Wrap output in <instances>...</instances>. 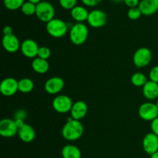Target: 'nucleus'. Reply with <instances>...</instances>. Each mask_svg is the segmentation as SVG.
Returning a JSON list of instances; mask_svg holds the SVG:
<instances>
[{"mask_svg":"<svg viewBox=\"0 0 158 158\" xmlns=\"http://www.w3.org/2000/svg\"><path fill=\"white\" fill-rule=\"evenodd\" d=\"M83 134V126L80 120L73 119L72 117L67 120L62 129V135L66 140H77L82 137Z\"/></svg>","mask_w":158,"mask_h":158,"instance_id":"1","label":"nucleus"},{"mask_svg":"<svg viewBox=\"0 0 158 158\" xmlns=\"http://www.w3.org/2000/svg\"><path fill=\"white\" fill-rule=\"evenodd\" d=\"M88 34L89 31L87 26L83 23H78L71 28L69 32V38L73 44L79 46L83 44L86 41Z\"/></svg>","mask_w":158,"mask_h":158,"instance_id":"2","label":"nucleus"},{"mask_svg":"<svg viewBox=\"0 0 158 158\" xmlns=\"http://www.w3.org/2000/svg\"><path fill=\"white\" fill-rule=\"evenodd\" d=\"M46 31L54 38H62L68 30L67 24L60 19L54 18L46 23Z\"/></svg>","mask_w":158,"mask_h":158,"instance_id":"3","label":"nucleus"},{"mask_svg":"<svg viewBox=\"0 0 158 158\" xmlns=\"http://www.w3.org/2000/svg\"><path fill=\"white\" fill-rule=\"evenodd\" d=\"M35 15L38 19L44 23H47L52 19L55 15V9L52 3L48 1H41L36 4Z\"/></svg>","mask_w":158,"mask_h":158,"instance_id":"4","label":"nucleus"},{"mask_svg":"<svg viewBox=\"0 0 158 158\" xmlns=\"http://www.w3.org/2000/svg\"><path fill=\"white\" fill-rule=\"evenodd\" d=\"M152 60V52L148 48L141 47L139 48L134 52L133 61L136 66L138 68H142L147 66Z\"/></svg>","mask_w":158,"mask_h":158,"instance_id":"5","label":"nucleus"},{"mask_svg":"<svg viewBox=\"0 0 158 158\" xmlns=\"http://www.w3.org/2000/svg\"><path fill=\"white\" fill-rule=\"evenodd\" d=\"M73 105L72 100L66 95L57 96L52 100V107L60 114H66L71 111Z\"/></svg>","mask_w":158,"mask_h":158,"instance_id":"6","label":"nucleus"},{"mask_svg":"<svg viewBox=\"0 0 158 158\" xmlns=\"http://www.w3.org/2000/svg\"><path fill=\"white\" fill-rule=\"evenodd\" d=\"M139 116L147 121H153L158 117V109L153 103H144L139 108Z\"/></svg>","mask_w":158,"mask_h":158,"instance_id":"7","label":"nucleus"},{"mask_svg":"<svg viewBox=\"0 0 158 158\" xmlns=\"http://www.w3.org/2000/svg\"><path fill=\"white\" fill-rule=\"evenodd\" d=\"M107 20L105 12L100 9H94L89 12L87 22L89 26L94 28H100L104 26Z\"/></svg>","mask_w":158,"mask_h":158,"instance_id":"8","label":"nucleus"},{"mask_svg":"<svg viewBox=\"0 0 158 158\" xmlns=\"http://www.w3.org/2000/svg\"><path fill=\"white\" fill-rule=\"evenodd\" d=\"M19 132L15 120L3 119L0 122V134L4 137H12Z\"/></svg>","mask_w":158,"mask_h":158,"instance_id":"9","label":"nucleus"},{"mask_svg":"<svg viewBox=\"0 0 158 158\" xmlns=\"http://www.w3.org/2000/svg\"><path fill=\"white\" fill-rule=\"evenodd\" d=\"M19 90V81L15 79L9 77L2 81L0 85V91L2 94L6 97H11L16 94Z\"/></svg>","mask_w":158,"mask_h":158,"instance_id":"10","label":"nucleus"},{"mask_svg":"<svg viewBox=\"0 0 158 158\" xmlns=\"http://www.w3.org/2000/svg\"><path fill=\"white\" fill-rule=\"evenodd\" d=\"M142 144L145 152L150 155H152L158 151V136L154 133L146 134L143 139Z\"/></svg>","mask_w":158,"mask_h":158,"instance_id":"11","label":"nucleus"},{"mask_svg":"<svg viewBox=\"0 0 158 158\" xmlns=\"http://www.w3.org/2000/svg\"><path fill=\"white\" fill-rule=\"evenodd\" d=\"M64 86V80L61 77H54L46 82L45 89L49 94H57L61 92Z\"/></svg>","mask_w":158,"mask_h":158,"instance_id":"12","label":"nucleus"},{"mask_svg":"<svg viewBox=\"0 0 158 158\" xmlns=\"http://www.w3.org/2000/svg\"><path fill=\"white\" fill-rule=\"evenodd\" d=\"M20 49H21L23 54L26 57H27V58H35V56H37L40 47H39L36 42L29 39V40H24L21 43Z\"/></svg>","mask_w":158,"mask_h":158,"instance_id":"13","label":"nucleus"},{"mask_svg":"<svg viewBox=\"0 0 158 158\" xmlns=\"http://www.w3.org/2000/svg\"><path fill=\"white\" fill-rule=\"evenodd\" d=\"M87 110V105L84 101H82V100L77 101L73 103L71 109V117L77 120H82L86 117Z\"/></svg>","mask_w":158,"mask_h":158,"instance_id":"14","label":"nucleus"},{"mask_svg":"<svg viewBox=\"0 0 158 158\" xmlns=\"http://www.w3.org/2000/svg\"><path fill=\"white\" fill-rule=\"evenodd\" d=\"M2 46L4 49L9 52H15L21 47L19 40L14 34L3 36Z\"/></svg>","mask_w":158,"mask_h":158,"instance_id":"15","label":"nucleus"},{"mask_svg":"<svg viewBox=\"0 0 158 158\" xmlns=\"http://www.w3.org/2000/svg\"><path fill=\"white\" fill-rule=\"evenodd\" d=\"M138 7L143 15H151L158 11V0H141Z\"/></svg>","mask_w":158,"mask_h":158,"instance_id":"16","label":"nucleus"},{"mask_svg":"<svg viewBox=\"0 0 158 158\" xmlns=\"http://www.w3.org/2000/svg\"><path fill=\"white\" fill-rule=\"evenodd\" d=\"M143 95L146 99L150 100H155L158 97V83L154 81L147 82L143 86Z\"/></svg>","mask_w":158,"mask_h":158,"instance_id":"17","label":"nucleus"},{"mask_svg":"<svg viewBox=\"0 0 158 158\" xmlns=\"http://www.w3.org/2000/svg\"><path fill=\"white\" fill-rule=\"evenodd\" d=\"M18 134L19 138L25 143H30L35 139V133L33 127L26 123H25L22 127L19 129Z\"/></svg>","mask_w":158,"mask_h":158,"instance_id":"18","label":"nucleus"},{"mask_svg":"<svg viewBox=\"0 0 158 158\" xmlns=\"http://www.w3.org/2000/svg\"><path fill=\"white\" fill-rule=\"evenodd\" d=\"M70 13L71 16L73 19H75L78 23H82L85 20H87L89 12L83 6H76L75 7L71 9Z\"/></svg>","mask_w":158,"mask_h":158,"instance_id":"19","label":"nucleus"},{"mask_svg":"<svg viewBox=\"0 0 158 158\" xmlns=\"http://www.w3.org/2000/svg\"><path fill=\"white\" fill-rule=\"evenodd\" d=\"M63 158H81V151L75 145H66L62 149Z\"/></svg>","mask_w":158,"mask_h":158,"instance_id":"20","label":"nucleus"},{"mask_svg":"<svg viewBox=\"0 0 158 158\" xmlns=\"http://www.w3.org/2000/svg\"><path fill=\"white\" fill-rule=\"evenodd\" d=\"M32 67L35 73L40 74H44L49 70V64L46 60L41 58H35L32 62Z\"/></svg>","mask_w":158,"mask_h":158,"instance_id":"21","label":"nucleus"},{"mask_svg":"<svg viewBox=\"0 0 158 158\" xmlns=\"http://www.w3.org/2000/svg\"><path fill=\"white\" fill-rule=\"evenodd\" d=\"M34 83L29 78H23L19 81V90L23 94L30 93L33 89Z\"/></svg>","mask_w":158,"mask_h":158,"instance_id":"22","label":"nucleus"},{"mask_svg":"<svg viewBox=\"0 0 158 158\" xmlns=\"http://www.w3.org/2000/svg\"><path fill=\"white\" fill-rule=\"evenodd\" d=\"M147 82H148V80H147L146 76L142 73H136L131 77V83L134 86H137V87L143 86L146 84Z\"/></svg>","mask_w":158,"mask_h":158,"instance_id":"23","label":"nucleus"},{"mask_svg":"<svg viewBox=\"0 0 158 158\" xmlns=\"http://www.w3.org/2000/svg\"><path fill=\"white\" fill-rule=\"evenodd\" d=\"M21 10L23 14L26 15H32L35 14L36 11V4L32 2H25L21 7Z\"/></svg>","mask_w":158,"mask_h":158,"instance_id":"24","label":"nucleus"},{"mask_svg":"<svg viewBox=\"0 0 158 158\" xmlns=\"http://www.w3.org/2000/svg\"><path fill=\"white\" fill-rule=\"evenodd\" d=\"M24 2V0H4L5 6L10 10H15L21 8Z\"/></svg>","mask_w":158,"mask_h":158,"instance_id":"25","label":"nucleus"},{"mask_svg":"<svg viewBox=\"0 0 158 158\" xmlns=\"http://www.w3.org/2000/svg\"><path fill=\"white\" fill-rule=\"evenodd\" d=\"M141 15L142 12L138 6H137V7L130 8L129 10H128L127 12L128 18H130L131 19L133 20L138 19L141 16Z\"/></svg>","mask_w":158,"mask_h":158,"instance_id":"26","label":"nucleus"},{"mask_svg":"<svg viewBox=\"0 0 158 158\" xmlns=\"http://www.w3.org/2000/svg\"><path fill=\"white\" fill-rule=\"evenodd\" d=\"M51 56V51L50 49H49L46 46H42V47H40L38 51V54H37V56L39 58L43 59V60H46L49 59Z\"/></svg>","mask_w":158,"mask_h":158,"instance_id":"27","label":"nucleus"},{"mask_svg":"<svg viewBox=\"0 0 158 158\" xmlns=\"http://www.w3.org/2000/svg\"><path fill=\"white\" fill-rule=\"evenodd\" d=\"M77 0H59L60 6L66 9H72L75 7Z\"/></svg>","mask_w":158,"mask_h":158,"instance_id":"28","label":"nucleus"},{"mask_svg":"<svg viewBox=\"0 0 158 158\" xmlns=\"http://www.w3.org/2000/svg\"><path fill=\"white\" fill-rule=\"evenodd\" d=\"M150 80L151 81H154L158 83V66H154L151 69V72L149 74Z\"/></svg>","mask_w":158,"mask_h":158,"instance_id":"29","label":"nucleus"},{"mask_svg":"<svg viewBox=\"0 0 158 158\" xmlns=\"http://www.w3.org/2000/svg\"><path fill=\"white\" fill-rule=\"evenodd\" d=\"M151 127L152 130V133L158 136V117L154 119L153 121H151Z\"/></svg>","mask_w":158,"mask_h":158,"instance_id":"30","label":"nucleus"},{"mask_svg":"<svg viewBox=\"0 0 158 158\" xmlns=\"http://www.w3.org/2000/svg\"><path fill=\"white\" fill-rule=\"evenodd\" d=\"M123 1H124L125 4L129 6L130 8L137 7L140 3V0H123Z\"/></svg>","mask_w":158,"mask_h":158,"instance_id":"31","label":"nucleus"},{"mask_svg":"<svg viewBox=\"0 0 158 158\" xmlns=\"http://www.w3.org/2000/svg\"><path fill=\"white\" fill-rule=\"evenodd\" d=\"M15 120L16 119H20V120H23L26 117V112L24 110H19L16 112L15 115Z\"/></svg>","mask_w":158,"mask_h":158,"instance_id":"32","label":"nucleus"},{"mask_svg":"<svg viewBox=\"0 0 158 158\" xmlns=\"http://www.w3.org/2000/svg\"><path fill=\"white\" fill-rule=\"evenodd\" d=\"M102 0H82V2L87 6H96Z\"/></svg>","mask_w":158,"mask_h":158,"instance_id":"33","label":"nucleus"},{"mask_svg":"<svg viewBox=\"0 0 158 158\" xmlns=\"http://www.w3.org/2000/svg\"><path fill=\"white\" fill-rule=\"evenodd\" d=\"M3 33H4V35H11L12 33V28L9 26H5L4 29H3Z\"/></svg>","mask_w":158,"mask_h":158,"instance_id":"34","label":"nucleus"},{"mask_svg":"<svg viewBox=\"0 0 158 158\" xmlns=\"http://www.w3.org/2000/svg\"><path fill=\"white\" fill-rule=\"evenodd\" d=\"M151 158H158V151L153 154L152 155H151Z\"/></svg>","mask_w":158,"mask_h":158,"instance_id":"35","label":"nucleus"},{"mask_svg":"<svg viewBox=\"0 0 158 158\" xmlns=\"http://www.w3.org/2000/svg\"><path fill=\"white\" fill-rule=\"evenodd\" d=\"M28 1L32 2L35 3V4H38V3L40 2H41L42 0H28Z\"/></svg>","mask_w":158,"mask_h":158,"instance_id":"36","label":"nucleus"},{"mask_svg":"<svg viewBox=\"0 0 158 158\" xmlns=\"http://www.w3.org/2000/svg\"><path fill=\"white\" fill-rule=\"evenodd\" d=\"M113 1L115 2H120L123 1V0H113Z\"/></svg>","mask_w":158,"mask_h":158,"instance_id":"37","label":"nucleus"},{"mask_svg":"<svg viewBox=\"0 0 158 158\" xmlns=\"http://www.w3.org/2000/svg\"><path fill=\"white\" fill-rule=\"evenodd\" d=\"M156 106H157V109H158V100H157V103H156Z\"/></svg>","mask_w":158,"mask_h":158,"instance_id":"38","label":"nucleus"}]
</instances>
